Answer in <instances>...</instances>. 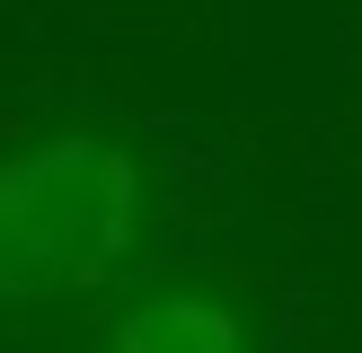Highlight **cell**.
<instances>
[{"mask_svg":"<svg viewBox=\"0 0 362 353\" xmlns=\"http://www.w3.org/2000/svg\"><path fill=\"white\" fill-rule=\"evenodd\" d=\"M106 353H247V327L212 292H151L106 327Z\"/></svg>","mask_w":362,"mask_h":353,"instance_id":"2","label":"cell"},{"mask_svg":"<svg viewBox=\"0 0 362 353\" xmlns=\"http://www.w3.org/2000/svg\"><path fill=\"white\" fill-rule=\"evenodd\" d=\"M141 168L106 133H53L0 159V309H45L115 282L141 247Z\"/></svg>","mask_w":362,"mask_h":353,"instance_id":"1","label":"cell"}]
</instances>
